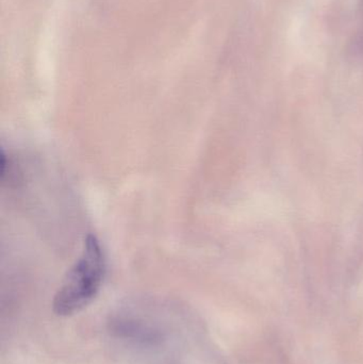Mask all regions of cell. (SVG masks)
Listing matches in <instances>:
<instances>
[{
	"instance_id": "1",
	"label": "cell",
	"mask_w": 363,
	"mask_h": 364,
	"mask_svg": "<svg viewBox=\"0 0 363 364\" xmlns=\"http://www.w3.org/2000/svg\"><path fill=\"white\" fill-rule=\"evenodd\" d=\"M106 269V257L99 241L95 235H87L82 254L55 292L53 312L59 316H70L82 311L99 293Z\"/></svg>"
}]
</instances>
